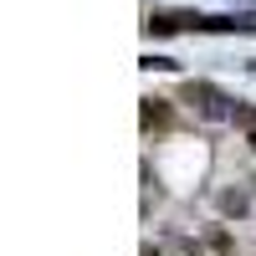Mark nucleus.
Returning a JSON list of instances; mask_svg holds the SVG:
<instances>
[{
    "instance_id": "f03ea898",
    "label": "nucleus",
    "mask_w": 256,
    "mask_h": 256,
    "mask_svg": "<svg viewBox=\"0 0 256 256\" xmlns=\"http://www.w3.org/2000/svg\"><path fill=\"white\" fill-rule=\"evenodd\" d=\"M144 123H148V128H154V123L164 128V123H169V108H164V98H148V102H144Z\"/></svg>"
},
{
    "instance_id": "7ed1b4c3",
    "label": "nucleus",
    "mask_w": 256,
    "mask_h": 256,
    "mask_svg": "<svg viewBox=\"0 0 256 256\" xmlns=\"http://www.w3.org/2000/svg\"><path fill=\"white\" fill-rule=\"evenodd\" d=\"M220 210H230V216H241V210H246V195H220Z\"/></svg>"
},
{
    "instance_id": "39448f33",
    "label": "nucleus",
    "mask_w": 256,
    "mask_h": 256,
    "mask_svg": "<svg viewBox=\"0 0 256 256\" xmlns=\"http://www.w3.org/2000/svg\"><path fill=\"white\" fill-rule=\"evenodd\" d=\"M144 256H154V251H144Z\"/></svg>"
},
{
    "instance_id": "f257e3e1",
    "label": "nucleus",
    "mask_w": 256,
    "mask_h": 256,
    "mask_svg": "<svg viewBox=\"0 0 256 256\" xmlns=\"http://www.w3.org/2000/svg\"><path fill=\"white\" fill-rule=\"evenodd\" d=\"M184 98L195 102V108H200L205 118H230V108H226V98H220L216 88H205V82H190V88H184Z\"/></svg>"
},
{
    "instance_id": "20e7f679",
    "label": "nucleus",
    "mask_w": 256,
    "mask_h": 256,
    "mask_svg": "<svg viewBox=\"0 0 256 256\" xmlns=\"http://www.w3.org/2000/svg\"><path fill=\"white\" fill-rule=\"evenodd\" d=\"M251 148H256V134H251Z\"/></svg>"
}]
</instances>
